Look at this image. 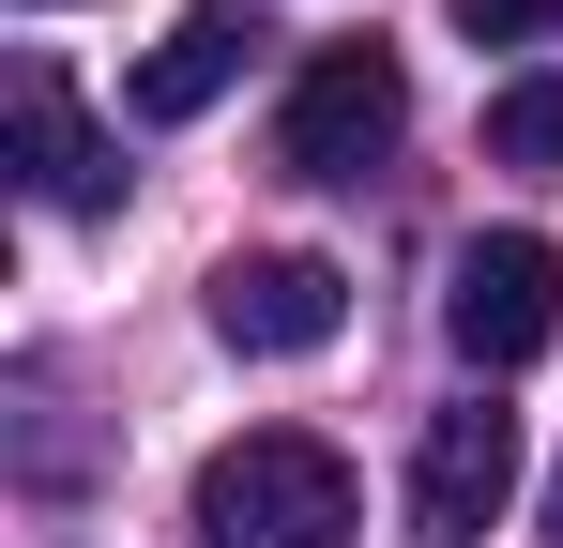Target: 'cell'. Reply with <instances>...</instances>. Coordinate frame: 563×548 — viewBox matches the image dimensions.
<instances>
[{"label": "cell", "mask_w": 563, "mask_h": 548, "mask_svg": "<svg viewBox=\"0 0 563 548\" xmlns=\"http://www.w3.org/2000/svg\"><path fill=\"white\" fill-rule=\"evenodd\" d=\"M351 534H366V503L320 427H244L198 457V548H351Z\"/></svg>", "instance_id": "1"}, {"label": "cell", "mask_w": 563, "mask_h": 548, "mask_svg": "<svg viewBox=\"0 0 563 548\" xmlns=\"http://www.w3.org/2000/svg\"><path fill=\"white\" fill-rule=\"evenodd\" d=\"M411 138V77H396V46H320L275 107V168L289 183H366L380 153Z\"/></svg>", "instance_id": "2"}, {"label": "cell", "mask_w": 563, "mask_h": 548, "mask_svg": "<svg viewBox=\"0 0 563 548\" xmlns=\"http://www.w3.org/2000/svg\"><path fill=\"white\" fill-rule=\"evenodd\" d=\"M518 412L503 396H457V412H427V442H411V548H487L503 534V503H518Z\"/></svg>", "instance_id": "3"}, {"label": "cell", "mask_w": 563, "mask_h": 548, "mask_svg": "<svg viewBox=\"0 0 563 548\" xmlns=\"http://www.w3.org/2000/svg\"><path fill=\"white\" fill-rule=\"evenodd\" d=\"M442 336H457L487 381L533 365L563 336V244H549V229H487V244H457V274H442Z\"/></svg>", "instance_id": "4"}, {"label": "cell", "mask_w": 563, "mask_h": 548, "mask_svg": "<svg viewBox=\"0 0 563 548\" xmlns=\"http://www.w3.org/2000/svg\"><path fill=\"white\" fill-rule=\"evenodd\" d=\"M213 336H229V351H260V365H305V351H335V336H351V274L305 260V244L229 260V274H213Z\"/></svg>", "instance_id": "5"}, {"label": "cell", "mask_w": 563, "mask_h": 548, "mask_svg": "<svg viewBox=\"0 0 563 548\" xmlns=\"http://www.w3.org/2000/svg\"><path fill=\"white\" fill-rule=\"evenodd\" d=\"M244 62H260V15H244V0H198V15H168V31H153V62L122 77V107H137V122H198Z\"/></svg>", "instance_id": "6"}, {"label": "cell", "mask_w": 563, "mask_h": 548, "mask_svg": "<svg viewBox=\"0 0 563 548\" xmlns=\"http://www.w3.org/2000/svg\"><path fill=\"white\" fill-rule=\"evenodd\" d=\"M15 183H31L46 213H107V198H122V153L77 122V91L46 77V62L15 77Z\"/></svg>", "instance_id": "7"}, {"label": "cell", "mask_w": 563, "mask_h": 548, "mask_svg": "<svg viewBox=\"0 0 563 548\" xmlns=\"http://www.w3.org/2000/svg\"><path fill=\"white\" fill-rule=\"evenodd\" d=\"M487 168H518V183H563V77H518V91H487Z\"/></svg>", "instance_id": "8"}, {"label": "cell", "mask_w": 563, "mask_h": 548, "mask_svg": "<svg viewBox=\"0 0 563 548\" xmlns=\"http://www.w3.org/2000/svg\"><path fill=\"white\" fill-rule=\"evenodd\" d=\"M442 15H457L472 46H487V31H503V46H549L563 31V0H442Z\"/></svg>", "instance_id": "9"}, {"label": "cell", "mask_w": 563, "mask_h": 548, "mask_svg": "<svg viewBox=\"0 0 563 548\" xmlns=\"http://www.w3.org/2000/svg\"><path fill=\"white\" fill-rule=\"evenodd\" d=\"M549 534H563V472H549Z\"/></svg>", "instance_id": "10"}]
</instances>
